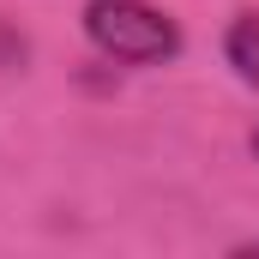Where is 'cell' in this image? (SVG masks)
Masks as SVG:
<instances>
[{
    "instance_id": "6da1fadb",
    "label": "cell",
    "mask_w": 259,
    "mask_h": 259,
    "mask_svg": "<svg viewBox=\"0 0 259 259\" xmlns=\"http://www.w3.org/2000/svg\"><path fill=\"white\" fill-rule=\"evenodd\" d=\"M84 36L115 66H163L181 55V24L169 12H157L151 0H91Z\"/></svg>"
},
{
    "instance_id": "7a4b0ae2",
    "label": "cell",
    "mask_w": 259,
    "mask_h": 259,
    "mask_svg": "<svg viewBox=\"0 0 259 259\" xmlns=\"http://www.w3.org/2000/svg\"><path fill=\"white\" fill-rule=\"evenodd\" d=\"M223 61L235 66L241 84H253V91H259V12L229 18V30H223Z\"/></svg>"
},
{
    "instance_id": "3957f363",
    "label": "cell",
    "mask_w": 259,
    "mask_h": 259,
    "mask_svg": "<svg viewBox=\"0 0 259 259\" xmlns=\"http://www.w3.org/2000/svg\"><path fill=\"white\" fill-rule=\"evenodd\" d=\"M247 145H253V157H259V127H253V139H247Z\"/></svg>"
}]
</instances>
